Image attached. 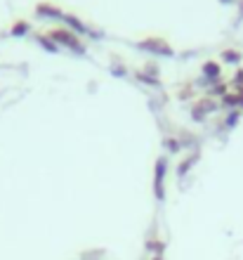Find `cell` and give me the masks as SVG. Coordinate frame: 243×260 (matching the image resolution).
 <instances>
[{
	"label": "cell",
	"mask_w": 243,
	"mask_h": 260,
	"mask_svg": "<svg viewBox=\"0 0 243 260\" xmlns=\"http://www.w3.org/2000/svg\"><path fill=\"white\" fill-rule=\"evenodd\" d=\"M48 38L54 43V45H66V48H81V41H78V36L74 31H68V28H50L48 31Z\"/></svg>",
	"instance_id": "1"
},
{
	"label": "cell",
	"mask_w": 243,
	"mask_h": 260,
	"mask_svg": "<svg viewBox=\"0 0 243 260\" xmlns=\"http://www.w3.org/2000/svg\"><path fill=\"white\" fill-rule=\"evenodd\" d=\"M163 180H165V158H158L156 161V180H154V192H156V199L165 197V189H163Z\"/></svg>",
	"instance_id": "2"
},
{
	"label": "cell",
	"mask_w": 243,
	"mask_h": 260,
	"mask_svg": "<svg viewBox=\"0 0 243 260\" xmlns=\"http://www.w3.org/2000/svg\"><path fill=\"white\" fill-rule=\"evenodd\" d=\"M36 14H41V17H64L59 5H52V3H38L36 5Z\"/></svg>",
	"instance_id": "3"
},
{
	"label": "cell",
	"mask_w": 243,
	"mask_h": 260,
	"mask_svg": "<svg viewBox=\"0 0 243 260\" xmlns=\"http://www.w3.org/2000/svg\"><path fill=\"white\" fill-rule=\"evenodd\" d=\"M28 31H31V24H28L26 19H17L12 24V28H10V34L17 36V38H19V36H26Z\"/></svg>",
	"instance_id": "4"
},
{
	"label": "cell",
	"mask_w": 243,
	"mask_h": 260,
	"mask_svg": "<svg viewBox=\"0 0 243 260\" xmlns=\"http://www.w3.org/2000/svg\"><path fill=\"white\" fill-rule=\"evenodd\" d=\"M168 41H156V38H151V41H142L140 43V48L144 50H154V52H161V55H170V52H165V50H161L158 45H165Z\"/></svg>",
	"instance_id": "5"
},
{
	"label": "cell",
	"mask_w": 243,
	"mask_h": 260,
	"mask_svg": "<svg viewBox=\"0 0 243 260\" xmlns=\"http://www.w3.org/2000/svg\"><path fill=\"white\" fill-rule=\"evenodd\" d=\"M64 19H66L68 24H71V26L76 28V31H81V34H85V31H88V28L83 26V21H81V19H76L74 14H64Z\"/></svg>",
	"instance_id": "6"
},
{
	"label": "cell",
	"mask_w": 243,
	"mask_h": 260,
	"mask_svg": "<svg viewBox=\"0 0 243 260\" xmlns=\"http://www.w3.org/2000/svg\"><path fill=\"white\" fill-rule=\"evenodd\" d=\"M203 71H205L208 76H217V74H220V67H217L215 62H208L205 67H203Z\"/></svg>",
	"instance_id": "7"
},
{
	"label": "cell",
	"mask_w": 243,
	"mask_h": 260,
	"mask_svg": "<svg viewBox=\"0 0 243 260\" xmlns=\"http://www.w3.org/2000/svg\"><path fill=\"white\" fill-rule=\"evenodd\" d=\"M224 57H227V59H238L236 52H224Z\"/></svg>",
	"instance_id": "8"
}]
</instances>
